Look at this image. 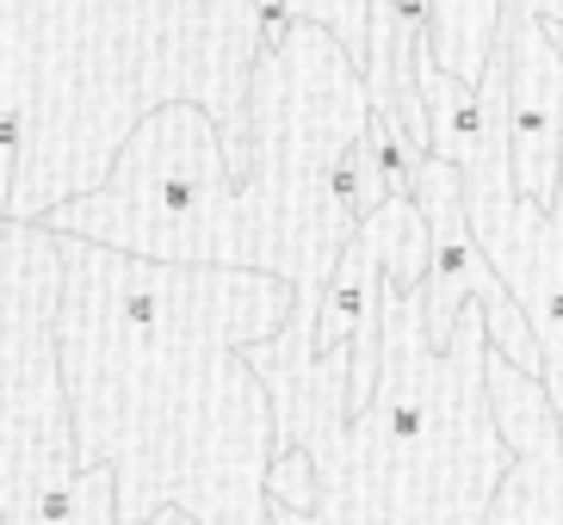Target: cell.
Masks as SVG:
<instances>
[{
    "instance_id": "cell-1",
    "label": "cell",
    "mask_w": 563,
    "mask_h": 525,
    "mask_svg": "<svg viewBox=\"0 0 563 525\" xmlns=\"http://www.w3.org/2000/svg\"><path fill=\"white\" fill-rule=\"evenodd\" d=\"M298 310L261 266H180L63 235V378L81 463L118 470V525L180 507L199 525H279V409L249 346Z\"/></svg>"
},
{
    "instance_id": "cell-2",
    "label": "cell",
    "mask_w": 563,
    "mask_h": 525,
    "mask_svg": "<svg viewBox=\"0 0 563 525\" xmlns=\"http://www.w3.org/2000/svg\"><path fill=\"white\" fill-rule=\"evenodd\" d=\"M489 315L471 303L452 340L428 334V297H384V371L353 414V353L249 346L279 409V451L316 470L310 513L273 507L279 525H489L514 445L489 390Z\"/></svg>"
},
{
    "instance_id": "cell-3",
    "label": "cell",
    "mask_w": 563,
    "mask_h": 525,
    "mask_svg": "<svg viewBox=\"0 0 563 525\" xmlns=\"http://www.w3.org/2000/svg\"><path fill=\"white\" fill-rule=\"evenodd\" d=\"M365 131L372 87L360 56L316 19L273 32L249 87V198L261 211L266 272L298 284V310L285 322L298 334H316L334 266L360 230L347 155Z\"/></svg>"
},
{
    "instance_id": "cell-4",
    "label": "cell",
    "mask_w": 563,
    "mask_h": 525,
    "mask_svg": "<svg viewBox=\"0 0 563 525\" xmlns=\"http://www.w3.org/2000/svg\"><path fill=\"white\" fill-rule=\"evenodd\" d=\"M56 235L180 266H261L266 235L223 118L205 99H162L118 143L100 186L44 211Z\"/></svg>"
},
{
    "instance_id": "cell-5",
    "label": "cell",
    "mask_w": 563,
    "mask_h": 525,
    "mask_svg": "<svg viewBox=\"0 0 563 525\" xmlns=\"http://www.w3.org/2000/svg\"><path fill=\"white\" fill-rule=\"evenodd\" d=\"M7 353H0V525H118V470L81 463L63 378V235L44 216H7Z\"/></svg>"
},
{
    "instance_id": "cell-6",
    "label": "cell",
    "mask_w": 563,
    "mask_h": 525,
    "mask_svg": "<svg viewBox=\"0 0 563 525\" xmlns=\"http://www.w3.org/2000/svg\"><path fill=\"white\" fill-rule=\"evenodd\" d=\"M459 174H464V204H471L477 242L489 247L496 272L508 279L514 303L527 310L532 334H539L545 390L563 414V180H558L551 204L520 192L508 131L483 148L477 161H464Z\"/></svg>"
},
{
    "instance_id": "cell-7",
    "label": "cell",
    "mask_w": 563,
    "mask_h": 525,
    "mask_svg": "<svg viewBox=\"0 0 563 525\" xmlns=\"http://www.w3.org/2000/svg\"><path fill=\"white\" fill-rule=\"evenodd\" d=\"M415 198H421V211H428V230H433V266H428V334L433 340H452L464 322L471 303H483L489 315V340L496 353H508L520 371H539L545 378V353H539V334H532L527 310L514 303L508 279L496 272L489 260V247L477 242V223H471V204H464V174L459 161L446 155H421L415 167Z\"/></svg>"
},
{
    "instance_id": "cell-8",
    "label": "cell",
    "mask_w": 563,
    "mask_h": 525,
    "mask_svg": "<svg viewBox=\"0 0 563 525\" xmlns=\"http://www.w3.org/2000/svg\"><path fill=\"white\" fill-rule=\"evenodd\" d=\"M489 63L508 87V136H514V180L520 192L551 204L563 180V44L532 7L508 0L501 44Z\"/></svg>"
},
{
    "instance_id": "cell-9",
    "label": "cell",
    "mask_w": 563,
    "mask_h": 525,
    "mask_svg": "<svg viewBox=\"0 0 563 525\" xmlns=\"http://www.w3.org/2000/svg\"><path fill=\"white\" fill-rule=\"evenodd\" d=\"M489 390L514 445V470L489 507V525H563V414L545 378L520 371L508 353H489Z\"/></svg>"
},
{
    "instance_id": "cell-10",
    "label": "cell",
    "mask_w": 563,
    "mask_h": 525,
    "mask_svg": "<svg viewBox=\"0 0 563 525\" xmlns=\"http://www.w3.org/2000/svg\"><path fill=\"white\" fill-rule=\"evenodd\" d=\"M372 7H378V0H285V13L329 25V32L360 56V63H365V37H372Z\"/></svg>"
},
{
    "instance_id": "cell-11",
    "label": "cell",
    "mask_w": 563,
    "mask_h": 525,
    "mask_svg": "<svg viewBox=\"0 0 563 525\" xmlns=\"http://www.w3.org/2000/svg\"><path fill=\"white\" fill-rule=\"evenodd\" d=\"M150 525H199V520H192V513H180V507H167V513H155Z\"/></svg>"
},
{
    "instance_id": "cell-12",
    "label": "cell",
    "mask_w": 563,
    "mask_h": 525,
    "mask_svg": "<svg viewBox=\"0 0 563 525\" xmlns=\"http://www.w3.org/2000/svg\"><path fill=\"white\" fill-rule=\"evenodd\" d=\"M551 37H558V44H563V25H551Z\"/></svg>"
}]
</instances>
